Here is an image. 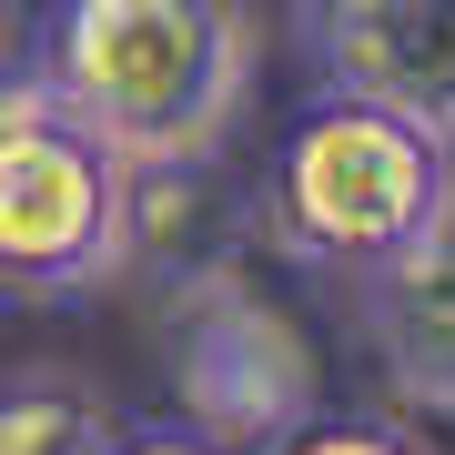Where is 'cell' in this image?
Instances as JSON below:
<instances>
[{"label":"cell","instance_id":"cell-9","mask_svg":"<svg viewBox=\"0 0 455 455\" xmlns=\"http://www.w3.org/2000/svg\"><path fill=\"white\" fill-rule=\"evenodd\" d=\"M41 11L51 0H0V92L31 82V51H41Z\"/></svg>","mask_w":455,"mask_h":455},{"label":"cell","instance_id":"cell-6","mask_svg":"<svg viewBox=\"0 0 455 455\" xmlns=\"http://www.w3.org/2000/svg\"><path fill=\"white\" fill-rule=\"evenodd\" d=\"M364 344L415 415H455V212L364 274Z\"/></svg>","mask_w":455,"mask_h":455},{"label":"cell","instance_id":"cell-3","mask_svg":"<svg viewBox=\"0 0 455 455\" xmlns=\"http://www.w3.org/2000/svg\"><path fill=\"white\" fill-rule=\"evenodd\" d=\"M132 263V172L41 82L0 92V293L61 304Z\"/></svg>","mask_w":455,"mask_h":455},{"label":"cell","instance_id":"cell-5","mask_svg":"<svg viewBox=\"0 0 455 455\" xmlns=\"http://www.w3.org/2000/svg\"><path fill=\"white\" fill-rule=\"evenodd\" d=\"M324 92L455 142V0H293Z\"/></svg>","mask_w":455,"mask_h":455},{"label":"cell","instance_id":"cell-1","mask_svg":"<svg viewBox=\"0 0 455 455\" xmlns=\"http://www.w3.org/2000/svg\"><path fill=\"white\" fill-rule=\"evenodd\" d=\"M31 82L122 172H182L253 92V20L243 0H51Z\"/></svg>","mask_w":455,"mask_h":455},{"label":"cell","instance_id":"cell-7","mask_svg":"<svg viewBox=\"0 0 455 455\" xmlns=\"http://www.w3.org/2000/svg\"><path fill=\"white\" fill-rule=\"evenodd\" d=\"M112 405L61 364L0 374V455H112Z\"/></svg>","mask_w":455,"mask_h":455},{"label":"cell","instance_id":"cell-10","mask_svg":"<svg viewBox=\"0 0 455 455\" xmlns=\"http://www.w3.org/2000/svg\"><path fill=\"white\" fill-rule=\"evenodd\" d=\"M112 455H223V445H203L193 425H122Z\"/></svg>","mask_w":455,"mask_h":455},{"label":"cell","instance_id":"cell-4","mask_svg":"<svg viewBox=\"0 0 455 455\" xmlns=\"http://www.w3.org/2000/svg\"><path fill=\"white\" fill-rule=\"evenodd\" d=\"M172 395L182 425L223 455H263L283 445L314 405V344L304 324L263 293L253 274H233L223 253L182 263V304H172Z\"/></svg>","mask_w":455,"mask_h":455},{"label":"cell","instance_id":"cell-2","mask_svg":"<svg viewBox=\"0 0 455 455\" xmlns=\"http://www.w3.org/2000/svg\"><path fill=\"white\" fill-rule=\"evenodd\" d=\"M455 212V142L405 112L314 92L274 152V223L304 263L374 274Z\"/></svg>","mask_w":455,"mask_h":455},{"label":"cell","instance_id":"cell-8","mask_svg":"<svg viewBox=\"0 0 455 455\" xmlns=\"http://www.w3.org/2000/svg\"><path fill=\"white\" fill-rule=\"evenodd\" d=\"M263 455H425V435H405L395 415H304Z\"/></svg>","mask_w":455,"mask_h":455}]
</instances>
